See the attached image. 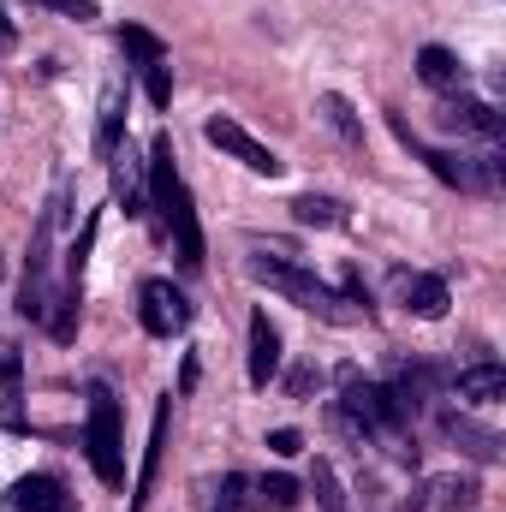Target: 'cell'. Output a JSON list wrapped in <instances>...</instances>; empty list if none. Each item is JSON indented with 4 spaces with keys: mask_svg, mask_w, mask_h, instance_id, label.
I'll return each instance as SVG.
<instances>
[{
    "mask_svg": "<svg viewBox=\"0 0 506 512\" xmlns=\"http://www.w3.org/2000/svg\"><path fill=\"white\" fill-rule=\"evenodd\" d=\"M316 108H322V120H328V126L340 131L346 143H364V120L352 114V102H346V96H322Z\"/></svg>",
    "mask_w": 506,
    "mask_h": 512,
    "instance_id": "cell-18",
    "label": "cell"
},
{
    "mask_svg": "<svg viewBox=\"0 0 506 512\" xmlns=\"http://www.w3.org/2000/svg\"><path fill=\"white\" fill-rule=\"evenodd\" d=\"M417 78H423L429 90H459V78H465V72H459V60H453L447 48H435V42H429V48L417 54Z\"/></svg>",
    "mask_w": 506,
    "mask_h": 512,
    "instance_id": "cell-14",
    "label": "cell"
},
{
    "mask_svg": "<svg viewBox=\"0 0 506 512\" xmlns=\"http://www.w3.org/2000/svg\"><path fill=\"white\" fill-rule=\"evenodd\" d=\"M108 161H114V197L126 203V215H143V209H149V185H143L137 155H131V149H114Z\"/></svg>",
    "mask_w": 506,
    "mask_h": 512,
    "instance_id": "cell-12",
    "label": "cell"
},
{
    "mask_svg": "<svg viewBox=\"0 0 506 512\" xmlns=\"http://www.w3.org/2000/svg\"><path fill=\"white\" fill-rule=\"evenodd\" d=\"M441 435H447V441H459V453H471V459H483V465H495V459H501V435H495V429H483V423H471L465 411H447V417H441Z\"/></svg>",
    "mask_w": 506,
    "mask_h": 512,
    "instance_id": "cell-7",
    "label": "cell"
},
{
    "mask_svg": "<svg viewBox=\"0 0 506 512\" xmlns=\"http://www.w3.org/2000/svg\"><path fill=\"white\" fill-rule=\"evenodd\" d=\"M292 215L304 221V227H340L346 215H340V203H328V197H298L292 203Z\"/></svg>",
    "mask_w": 506,
    "mask_h": 512,
    "instance_id": "cell-21",
    "label": "cell"
},
{
    "mask_svg": "<svg viewBox=\"0 0 506 512\" xmlns=\"http://www.w3.org/2000/svg\"><path fill=\"white\" fill-rule=\"evenodd\" d=\"M60 507H66V489L54 477H18L0 501V512H60Z\"/></svg>",
    "mask_w": 506,
    "mask_h": 512,
    "instance_id": "cell-9",
    "label": "cell"
},
{
    "mask_svg": "<svg viewBox=\"0 0 506 512\" xmlns=\"http://www.w3.org/2000/svg\"><path fill=\"white\" fill-rule=\"evenodd\" d=\"M96 227H102V221L90 215V221H84V233H78V245L66 251V268H72V286L84 280V262H90V245H96Z\"/></svg>",
    "mask_w": 506,
    "mask_h": 512,
    "instance_id": "cell-24",
    "label": "cell"
},
{
    "mask_svg": "<svg viewBox=\"0 0 506 512\" xmlns=\"http://www.w3.org/2000/svg\"><path fill=\"white\" fill-rule=\"evenodd\" d=\"M501 393H506V370H501V364H477V370H465V376H459V399L489 405V399H501Z\"/></svg>",
    "mask_w": 506,
    "mask_h": 512,
    "instance_id": "cell-15",
    "label": "cell"
},
{
    "mask_svg": "<svg viewBox=\"0 0 506 512\" xmlns=\"http://www.w3.org/2000/svg\"><path fill=\"white\" fill-rule=\"evenodd\" d=\"M143 90H149V102H155V108H173V72H167V60L143 66Z\"/></svg>",
    "mask_w": 506,
    "mask_h": 512,
    "instance_id": "cell-22",
    "label": "cell"
},
{
    "mask_svg": "<svg viewBox=\"0 0 506 512\" xmlns=\"http://www.w3.org/2000/svg\"><path fill=\"white\" fill-rule=\"evenodd\" d=\"M185 322H191L185 292H179L173 280H149V286H143V328H149L155 340H173Z\"/></svg>",
    "mask_w": 506,
    "mask_h": 512,
    "instance_id": "cell-6",
    "label": "cell"
},
{
    "mask_svg": "<svg viewBox=\"0 0 506 512\" xmlns=\"http://www.w3.org/2000/svg\"><path fill=\"white\" fill-rule=\"evenodd\" d=\"M268 447H274L280 459H292V453H304V435H298V429H274V435H268Z\"/></svg>",
    "mask_w": 506,
    "mask_h": 512,
    "instance_id": "cell-26",
    "label": "cell"
},
{
    "mask_svg": "<svg viewBox=\"0 0 506 512\" xmlns=\"http://www.w3.org/2000/svg\"><path fill=\"white\" fill-rule=\"evenodd\" d=\"M280 376V328L268 322V310L251 316V387H268Z\"/></svg>",
    "mask_w": 506,
    "mask_h": 512,
    "instance_id": "cell-8",
    "label": "cell"
},
{
    "mask_svg": "<svg viewBox=\"0 0 506 512\" xmlns=\"http://www.w3.org/2000/svg\"><path fill=\"white\" fill-rule=\"evenodd\" d=\"M251 280L274 286L280 298H292V304H298V310H310V316H328V322H352V310H340L346 298H340L334 286H322L310 268L286 262V256H251Z\"/></svg>",
    "mask_w": 506,
    "mask_h": 512,
    "instance_id": "cell-2",
    "label": "cell"
},
{
    "mask_svg": "<svg viewBox=\"0 0 506 512\" xmlns=\"http://www.w3.org/2000/svg\"><path fill=\"white\" fill-rule=\"evenodd\" d=\"M256 507L292 512L298 507V483H292V477H262V483H256Z\"/></svg>",
    "mask_w": 506,
    "mask_h": 512,
    "instance_id": "cell-20",
    "label": "cell"
},
{
    "mask_svg": "<svg viewBox=\"0 0 506 512\" xmlns=\"http://www.w3.org/2000/svg\"><path fill=\"white\" fill-rule=\"evenodd\" d=\"M310 489H316V507H322V512H352L346 489H340V477H334V465H322V459H316V477H310Z\"/></svg>",
    "mask_w": 506,
    "mask_h": 512,
    "instance_id": "cell-19",
    "label": "cell"
},
{
    "mask_svg": "<svg viewBox=\"0 0 506 512\" xmlns=\"http://www.w3.org/2000/svg\"><path fill=\"white\" fill-rule=\"evenodd\" d=\"M203 137H209V143H215V149H227V155H233V161H245V167H251V173H262V179H274V173H280V167H286V161H280V155H274V149H268V143H256L251 131L239 126V120H227V114H215V120H209V126H203Z\"/></svg>",
    "mask_w": 506,
    "mask_h": 512,
    "instance_id": "cell-5",
    "label": "cell"
},
{
    "mask_svg": "<svg viewBox=\"0 0 506 512\" xmlns=\"http://www.w3.org/2000/svg\"><path fill=\"white\" fill-rule=\"evenodd\" d=\"M36 6H48V12H60V18H78V24L96 18V0H36Z\"/></svg>",
    "mask_w": 506,
    "mask_h": 512,
    "instance_id": "cell-25",
    "label": "cell"
},
{
    "mask_svg": "<svg viewBox=\"0 0 506 512\" xmlns=\"http://www.w3.org/2000/svg\"><path fill=\"white\" fill-rule=\"evenodd\" d=\"M245 501H251V477H239V471L221 477V489H215V512H239Z\"/></svg>",
    "mask_w": 506,
    "mask_h": 512,
    "instance_id": "cell-23",
    "label": "cell"
},
{
    "mask_svg": "<svg viewBox=\"0 0 506 512\" xmlns=\"http://www.w3.org/2000/svg\"><path fill=\"white\" fill-rule=\"evenodd\" d=\"M340 411H352L364 429H405V411H399V399H393V387H376V382H364V376H352L346 370V405Z\"/></svg>",
    "mask_w": 506,
    "mask_h": 512,
    "instance_id": "cell-4",
    "label": "cell"
},
{
    "mask_svg": "<svg viewBox=\"0 0 506 512\" xmlns=\"http://www.w3.org/2000/svg\"><path fill=\"white\" fill-rule=\"evenodd\" d=\"M399 292H405V310L411 316H423V322H441L447 316V280L441 274H405Z\"/></svg>",
    "mask_w": 506,
    "mask_h": 512,
    "instance_id": "cell-11",
    "label": "cell"
},
{
    "mask_svg": "<svg viewBox=\"0 0 506 512\" xmlns=\"http://www.w3.org/2000/svg\"><path fill=\"white\" fill-rule=\"evenodd\" d=\"M120 126H126V96H120V84H108L102 90V120H96V155L102 161L120 149Z\"/></svg>",
    "mask_w": 506,
    "mask_h": 512,
    "instance_id": "cell-13",
    "label": "cell"
},
{
    "mask_svg": "<svg viewBox=\"0 0 506 512\" xmlns=\"http://www.w3.org/2000/svg\"><path fill=\"white\" fill-rule=\"evenodd\" d=\"M12 48V24H6V12H0V54Z\"/></svg>",
    "mask_w": 506,
    "mask_h": 512,
    "instance_id": "cell-27",
    "label": "cell"
},
{
    "mask_svg": "<svg viewBox=\"0 0 506 512\" xmlns=\"http://www.w3.org/2000/svg\"><path fill=\"white\" fill-rule=\"evenodd\" d=\"M149 203L161 209V221H167V233H173L179 262H185V268H203V227H197V203H191L185 179L173 173V137H167V131H155V143H149Z\"/></svg>",
    "mask_w": 506,
    "mask_h": 512,
    "instance_id": "cell-1",
    "label": "cell"
},
{
    "mask_svg": "<svg viewBox=\"0 0 506 512\" xmlns=\"http://www.w3.org/2000/svg\"><path fill=\"white\" fill-rule=\"evenodd\" d=\"M84 447H90L96 477L108 489H120L126 483V429H120V399L102 382L90 387V435H84Z\"/></svg>",
    "mask_w": 506,
    "mask_h": 512,
    "instance_id": "cell-3",
    "label": "cell"
},
{
    "mask_svg": "<svg viewBox=\"0 0 506 512\" xmlns=\"http://www.w3.org/2000/svg\"><path fill=\"white\" fill-rule=\"evenodd\" d=\"M120 48H126L137 66H155V60H167L161 36H155V30H143V24H120Z\"/></svg>",
    "mask_w": 506,
    "mask_h": 512,
    "instance_id": "cell-16",
    "label": "cell"
},
{
    "mask_svg": "<svg viewBox=\"0 0 506 512\" xmlns=\"http://www.w3.org/2000/svg\"><path fill=\"white\" fill-rule=\"evenodd\" d=\"M167 429H173V399H161V405H155V429H149V453H143V471H137L131 512H143L149 489H155V471H161V453H167Z\"/></svg>",
    "mask_w": 506,
    "mask_h": 512,
    "instance_id": "cell-10",
    "label": "cell"
},
{
    "mask_svg": "<svg viewBox=\"0 0 506 512\" xmlns=\"http://www.w3.org/2000/svg\"><path fill=\"white\" fill-rule=\"evenodd\" d=\"M78 304H84V298H78V286L54 292V310H48V334H54L60 346H66V340L78 334Z\"/></svg>",
    "mask_w": 506,
    "mask_h": 512,
    "instance_id": "cell-17",
    "label": "cell"
}]
</instances>
